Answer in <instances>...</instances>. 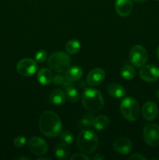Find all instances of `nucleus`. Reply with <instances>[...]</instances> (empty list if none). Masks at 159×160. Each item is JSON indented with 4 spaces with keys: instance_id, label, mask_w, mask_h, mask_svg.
I'll list each match as a JSON object with an SVG mask.
<instances>
[{
    "instance_id": "obj_26",
    "label": "nucleus",
    "mask_w": 159,
    "mask_h": 160,
    "mask_svg": "<svg viewBox=\"0 0 159 160\" xmlns=\"http://www.w3.org/2000/svg\"><path fill=\"white\" fill-rule=\"evenodd\" d=\"M47 59H48V54L44 50H40L35 54V61L39 63H42L47 60Z\"/></svg>"
},
{
    "instance_id": "obj_37",
    "label": "nucleus",
    "mask_w": 159,
    "mask_h": 160,
    "mask_svg": "<svg viewBox=\"0 0 159 160\" xmlns=\"http://www.w3.org/2000/svg\"><path fill=\"white\" fill-rule=\"evenodd\" d=\"M155 1H159V0H155Z\"/></svg>"
},
{
    "instance_id": "obj_14",
    "label": "nucleus",
    "mask_w": 159,
    "mask_h": 160,
    "mask_svg": "<svg viewBox=\"0 0 159 160\" xmlns=\"http://www.w3.org/2000/svg\"><path fill=\"white\" fill-rule=\"evenodd\" d=\"M157 112H158V108L154 102H146L142 107V115L143 118L148 121L154 120L157 117Z\"/></svg>"
},
{
    "instance_id": "obj_24",
    "label": "nucleus",
    "mask_w": 159,
    "mask_h": 160,
    "mask_svg": "<svg viewBox=\"0 0 159 160\" xmlns=\"http://www.w3.org/2000/svg\"><path fill=\"white\" fill-rule=\"evenodd\" d=\"M94 119V117L93 115H91V114H87V115L84 116V117H82L80 119L79 127L82 130L87 129L89 127L92 126Z\"/></svg>"
},
{
    "instance_id": "obj_21",
    "label": "nucleus",
    "mask_w": 159,
    "mask_h": 160,
    "mask_svg": "<svg viewBox=\"0 0 159 160\" xmlns=\"http://www.w3.org/2000/svg\"><path fill=\"white\" fill-rule=\"evenodd\" d=\"M65 96L72 102H76L80 99V93L78 89L74 85L69 84L65 88Z\"/></svg>"
},
{
    "instance_id": "obj_33",
    "label": "nucleus",
    "mask_w": 159,
    "mask_h": 160,
    "mask_svg": "<svg viewBox=\"0 0 159 160\" xmlns=\"http://www.w3.org/2000/svg\"><path fill=\"white\" fill-rule=\"evenodd\" d=\"M38 160H44V159H46V160H51V159H49V158H45V157H41V158H38L37 159Z\"/></svg>"
},
{
    "instance_id": "obj_20",
    "label": "nucleus",
    "mask_w": 159,
    "mask_h": 160,
    "mask_svg": "<svg viewBox=\"0 0 159 160\" xmlns=\"http://www.w3.org/2000/svg\"><path fill=\"white\" fill-rule=\"evenodd\" d=\"M70 154V149L68 145L65 143H60L57 145L55 148V155L58 159H66Z\"/></svg>"
},
{
    "instance_id": "obj_2",
    "label": "nucleus",
    "mask_w": 159,
    "mask_h": 160,
    "mask_svg": "<svg viewBox=\"0 0 159 160\" xmlns=\"http://www.w3.org/2000/svg\"><path fill=\"white\" fill-rule=\"evenodd\" d=\"M82 105L87 110L98 112L104 107V98L98 90L94 88H86L81 98Z\"/></svg>"
},
{
    "instance_id": "obj_31",
    "label": "nucleus",
    "mask_w": 159,
    "mask_h": 160,
    "mask_svg": "<svg viewBox=\"0 0 159 160\" xmlns=\"http://www.w3.org/2000/svg\"><path fill=\"white\" fill-rule=\"evenodd\" d=\"M104 159V157L103 156H101V154H98V155H96V156H94L93 157L94 160H102Z\"/></svg>"
},
{
    "instance_id": "obj_35",
    "label": "nucleus",
    "mask_w": 159,
    "mask_h": 160,
    "mask_svg": "<svg viewBox=\"0 0 159 160\" xmlns=\"http://www.w3.org/2000/svg\"><path fill=\"white\" fill-rule=\"evenodd\" d=\"M156 95H157V98H158V99H159V89L157 91V92H156Z\"/></svg>"
},
{
    "instance_id": "obj_10",
    "label": "nucleus",
    "mask_w": 159,
    "mask_h": 160,
    "mask_svg": "<svg viewBox=\"0 0 159 160\" xmlns=\"http://www.w3.org/2000/svg\"><path fill=\"white\" fill-rule=\"evenodd\" d=\"M48 144L40 137H34L29 141V149L36 156H43L48 151Z\"/></svg>"
},
{
    "instance_id": "obj_7",
    "label": "nucleus",
    "mask_w": 159,
    "mask_h": 160,
    "mask_svg": "<svg viewBox=\"0 0 159 160\" xmlns=\"http://www.w3.org/2000/svg\"><path fill=\"white\" fill-rule=\"evenodd\" d=\"M144 142L151 147L159 145V126L155 123H149L145 126L143 132Z\"/></svg>"
},
{
    "instance_id": "obj_30",
    "label": "nucleus",
    "mask_w": 159,
    "mask_h": 160,
    "mask_svg": "<svg viewBox=\"0 0 159 160\" xmlns=\"http://www.w3.org/2000/svg\"><path fill=\"white\" fill-rule=\"evenodd\" d=\"M129 160H146L147 159L145 156H143V155L137 153V154H133L132 155V156H129Z\"/></svg>"
},
{
    "instance_id": "obj_5",
    "label": "nucleus",
    "mask_w": 159,
    "mask_h": 160,
    "mask_svg": "<svg viewBox=\"0 0 159 160\" xmlns=\"http://www.w3.org/2000/svg\"><path fill=\"white\" fill-rule=\"evenodd\" d=\"M120 111L126 120L135 121L140 116V106L136 99L132 97H126L122 101Z\"/></svg>"
},
{
    "instance_id": "obj_16",
    "label": "nucleus",
    "mask_w": 159,
    "mask_h": 160,
    "mask_svg": "<svg viewBox=\"0 0 159 160\" xmlns=\"http://www.w3.org/2000/svg\"><path fill=\"white\" fill-rule=\"evenodd\" d=\"M66 96L60 89H55L52 91L49 95V101L51 104L55 106H61L65 102Z\"/></svg>"
},
{
    "instance_id": "obj_9",
    "label": "nucleus",
    "mask_w": 159,
    "mask_h": 160,
    "mask_svg": "<svg viewBox=\"0 0 159 160\" xmlns=\"http://www.w3.org/2000/svg\"><path fill=\"white\" fill-rule=\"evenodd\" d=\"M140 76L147 82H155L159 80V68L154 65H143L140 70Z\"/></svg>"
},
{
    "instance_id": "obj_22",
    "label": "nucleus",
    "mask_w": 159,
    "mask_h": 160,
    "mask_svg": "<svg viewBox=\"0 0 159 160\" xmlns=\"http://www.w3.org/2000/svg\"><path fill=\"white\" fill-rule=\"evenodd\" d=\"M80 42L76 39L70 40L65 45V50L70 55L76 54L80 49Z\"/></svg>"
},
{
    "instance_id": "obj_13",
    "label": "nucleus",
    "mask_w": 159,
    "mask_h": 160,
    "mask_svg": "<svg viewBox=\"0 0 159 160\" xmlns=\"http://www.w3.org/2000/svg\"><path fill=\"white\" fill-rule=\"evenodd\" d=\"M115 9L118 15L126 17L132 12L133 4L132 0H116L115 3Z\"/></svg>"
},
{
    "instance_id": "obj_19",
    "label": "nucleus",
    "mask_w": 159,
    "mask_h": 160,
    "mask_svg": "<svg viewBox=\"0 0 159 160\" xmlns=\"http://www.w3.org/2000/svg\"><path fill=\"white\" fill-rule=\"evenodd\" d=\"M108 93L115 98H122L126 95V90L118 84H111L107 88Z\"/></svg>"
},
{
    "instance_id": "obj_25",
    "label": "nucleus",
    "mask_w": 159,
    "mask_h": 160,
    "mask_svg": "<svg viewBox=\"0 0 159 160\" xmlns=\"http://www.w3.org/2000/svg\"><path fill=\"white\" fill-rule=\"evenodd\" d=\"M59 135H60V140L62 141V143H65L66 145H70L73 143L74 137L70 131H63V132L60 133Z\"/></svg>"
},
{
    "instance_id": "obj_6",
    "label": "nucleus",
    "mask_w": 159,
    "mask_h": 160,
    "mask_svg": "<svg viewBox=\"0 0 159 160\" xmlns=\"http://www.w3.org/2000/svg\"><path fill=\"white\" fill-rule=\"evenodd\" d=\"M129 59L132 66L140 68L145 65L147 61V52L141 45H133L129 51Z\"/></svg>"
},
{
    "instance_id": "obj_29",
    "label": "nucleus",
    "mask_w": 159,
    "mask_h": 160,
    "mask_svg": "<svg viewBox=\"0 0 159 160\" xmlns=\"http://www.w3.org/2000/svg\"><path fill=\"white\" fill-rule=\"evenodd\" d=\"M64 81H65V78H64V76L60 74L55 75L52 78V82L56 85H60V84H64Z\"/></svg>"
},
{
    "instance_id": "obj_15",
    "label": "nucleus",
    "mask_w": 159,
    "mask_h": 160,
    "mask_svg": "<svg viewBox=\"0 0 159 160\" xmlns=\"http://www.w3.org/2000/svg\"><path fill=\"white\" fill-rule=\"evenodd\" d=\"M82 76L83 70L78 66L70 67L64 72V78L65 81L68 82H75V81H79L82 78Z\"/></svg>"
},
{
    "instance_id": "obj_27",
    "label": "nucleus",
    "mask_w": 159,
    "mask_h": 160,
    "mask_svg": "<svg viewBox=\"0 0 159 160\" xmlns=\"http://www.w3.org/2000/svg\"><path fill=\"white\" fill-rule=\"evenodd\" d=\"M26 138L23 136H18L13 141V145L17 148H21L26 144Z\"/></svg>"
},
{
    "instance_id": "obj_1",
    "label": "nucleus",
    "mask_w": 159,
    "mask_h": 160,
    "mask_svg": "<svg viewBox=\"0 0 159 160\" xmlns=\"http://www.w3.org/2000/svg\"><path fill=\"white\" fill-rule=\"evenodd\" d=\"M38 126L41 132L48 138L57 137L62 129L61 119L52 111H45L41 115Z\"/></svg>"
},
{
    "instance_id": "obj_34",
    "label": "nucleus",
    "mask_w": 159,
    "mask_h": 160,
    "mask_svg": "<svg viewBox=\"0 0 159 160\" xmlns=\"http://www.w3.org/2000/svg\"><path fill=\"white\" fill-rule=\"evenodd\" d=\"M157 59H159V46H158V48H157Z\"/></svg>"
},
{
    "instance_id": "obj_12",
    "label": "nucleus",
    "mask_w": 159,
    "mask_h": 160,
    "mask_svg": "<svg viewBox=\"0 0 159 160\" xmlns=\"http://www.w3.org/2000/svg\"><path fill=\"white\" fill-rule=\"evenodd\" d=\"M113 148L120 155H127L132 149V143L129 139L121 138L113 142Z\"/></svg>"
},
{
    "instance_id": "obj_8",
    "label": "nucleus",
    "mask_w": 159,
    "mask_h": 160,
    "mask_svg": "<svg viewBox=\"0 0 159 160\" xmlns=\"http://www.w3.org/2000/svg\"><path fill=\"white\" fill-rule=\"evenodd\" d=\"M37 70V64L35 60L29 58L22 59L17 62V70L19 74L23 77H30L34 75Z\"/></svg>"
},
{
    "instance_id": "obj_28",
    "label": "nucleus",
    "mask_w": 159,
    "mask_h": 160,
    "mask_svg": "<svg viewBox=\"0 0 159 160\" xmlns=\"http://www.w3.org/2000/svg\"><path fill=\"white\" fill-rule=\"evenodd\" d=\"M73 159H78V160H90V158L88 156L85 154V153H76V154L73 155V156L70 157V160Z\"/></svg>"
},
{
    "instance_id": "obj_11",
    "label": "nucleus",
    "mask_w": 159,
    "mask_h": 160,
    "mask_svg": "<svg viewBox=\"0 0 159 160\" xmlns=\"http://www.w3.org/2000/svg\"><path fill=\"white\" fill-rule=\"evenodd\" d=\"M104 78H105V71L101 68H95L89 72L86 81L88 85L94 87L101 84L104 81Z\"/></svg>"
},
{
    "instance_id": "obj_23",
    "label": "nucleus",
    "mask_w": 159,
    "mask_h": 160,
    "mask_svg": "<svg viewBox=\"0 0 159 160\" xmlns=\"http://www.w3.org/2000/svg\"><path fill=\"white\" fill-rule=\"evenodd\" d=\"M136 70L133 67L130 65H125L121 69V76L126 81L132 80L135 77Z\"/></svg>"
},
{
    "instance_id": "obj_3",
    "label": "nucleus",
    "mask_w": 159,
    "mask_h": 160,
    "mask_svg": "<svg viewBox=\"0 0 159 160\" xmlns=\"http://www.w3.org/2000/svg\"><path fill=\"white\" fill-rule=\"evenodd\" d=\"M77 147L82 152L90 154L98 148L99 142L96 134L89 129H84L78 134L76 141Z\"/></svg>"
},
{
    "instance_id": "obj_18",
    "label": "nucleus",
    "mask_w": 159,
    "mask_h": 160,
    "mask_svg": "<svg viewBox=\"0 0 159 160\" xmlns=\"http://www.w3.org/2000/svg\"><path fill=\"white\" fill-rule=\"evenodd\" d=\"M39 83L42 85H49L52 82V73L47 68H42L38 71L37 75Z\"/></svg>"
},
{
    "instance_id": "obj_17",
    "label": "nucleus",
    "mask_w": 159,
    "mask_h": 160,
    "mask_svg": "<svg viewBox=\"0 0 159 160\" xmlns=\"http://www.w3.org/2000/svg\"><path fill=\"white\" fill-rule=\"evenodd\" d=\"M110 125V120L109 118L107 116L104 115H101L98 116V117H95L94 119L93 124L92 126L94 127V129H96L97 131H104V130L107 129L108 128Z\"/></svg>"
},
{
    "instance_id": "obj_36",
    "label": "nucleus",
    "mask_w": 159,
    "mask_h": 160,
    "mask_svg": "<svg viewBox=\"0 0 159 160\" xmlns=\"http://www.w3.org/2000/svg\"><path fill=\"white\" fill-rule=\"evenodd\" d=\"M20 159H29V158H25V157H21V158H18Z\"/></svg>"
},
{
    "instance_id": "obj_4",
    "label": "nucleus",
    "mask_w": 159,
    "mask_h": 160,
    "mask_svg": "<svg viewBox=\"0 0 159 160\" xmlns=\"http://www.w3.org/2000/svg\"><path fill=\"white\" fill-rule=\"evenodd\" d=\"M71 64L70 56L63 52L52 53L49 56L48 65L49 68L56 73H64Z\"/></svg>"
},
{
    "instance_id": "obj_32",
    "label": "nucleus",
    "mask_w": 159,
    "mask_h": 160,
    "mask_svg": "<svg viewBox=\"0 0 159 160\" xmlns=\"http://www.w3.org/2000/svg\"><path fill=\"white\" fill-rule=\"evenodd\" d=\"M132 1L136 3H142L143 2L146 1V0H132Z\"/></svg>"
}]
</instances>
